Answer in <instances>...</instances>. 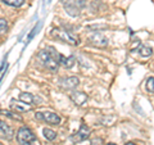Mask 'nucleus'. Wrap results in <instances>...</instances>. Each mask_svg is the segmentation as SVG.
<instances>
[{
	"label": "nucleus",
	"instance_id": "f257e3e1",
	"mask_svg": "<svg viewBox=\"0 0 154 145\" xmlns=\"http://www.w3.org/2000/svg\"><path fill=\"white\" fill-rule=\"evenodd\" d=\"M59 57L60 54L57 53L54 48H46V49L41 50L37 54V58L40 59V62L44 64L48 69H50L53 72H55L58 69V66H59Z\"/></svg>",
	"mask_w": 154,
	"mask_h": 145
},
{
	"label": "nucleus",
	"instance_id": "f03ea898",
	"mask_svg": "<svg viewBox=\"0 0 154 145\" xmlns=\"http://www.w3.org/2000/svg\"><path fill=\"white\" fill-rule=\"evenodd\" d=\"M51 36L57 39V40L66 42V44H69V45H79V42H80V39L77 36H75L69 31L62 30V28H54L51 31Z\"/></svg>",
	"mask_w": 154,
	"mask_h": 145
},
{
	"label": "nucleus",
	"instance_id": "7ed1b4c3",
	"mask_svg": "<svg viewBox=\"0 0 154 145\" xmlns=\"http://www.w3.org/2000/svg\"><path fill=\"white\" fill-rule=\"evenodd\" d=\"M62 3L71 17H77L86 5V0H62Z\"/></svg>",
	"mask_w": 154,
	"mask_h": 145
},
{
	"label": "nucleus",
	"instance_id": "20e7f679",
	"mask_svg": "<svg viewBox=\"0 0 154 145\" xmlns=\"http://www.w3.org/2000/svg\"><path fill=\"white\" fill-rule=\"evenodd\" d=\"M17 141L19 145H35L37 139L28 127H21L17 131Z\"/></svg>",
	"mask_w": 154,
	"mask_h": 145
},
{
	"label": "nucleus",
	"instance_id": "39448f33",
	"mask_svg": "<svg viewBox=\"0 0 154 145\" xmlns=\"http://www.w3.org/2000/svg\"><path fill=\"white\" fill-rule=\"evenodd\" d=\"M35 118L38 121H44V122L49 125H55V126L60 123V117L53 112H36Z\"/></svg>",
	"mask_w": 154,
	"mask_h": 145
},
{
	"label": "nucleus",
	"instance_id": "423d86ee",
	"mask_svg": "<svg viewBox=\"0 0 154 145\" xmlns=\"http://www.w3.org/2000/svg\"><path fill=\"white\" fill-rule=\"evenodd\" d=\"M90 134H91L90 127H88L85 123H82V125H81V127H80L79 131H77L75 135H72L71 140H72L73 143H81V141H85V140L90 136Z\"/></svg>",
	"mask_w": 154,
	"mask_h": 145
},
{
	"label": "nucleus",
	"instance_id": "0eeeda50",
	"mask_svg": "<svg viewBox=\"0 0 154 145\" xmlns=\"http://www.w3.org/2000/svg\"><path fill=\"white\" fill-rule=\"evenodd\" d=\"M13 136H14V130L4 121L0 119V137L5 140H12Z\"/></svg>",
	"mask_w": 154,
	"mask_h": 145
},
{
	"label": "nucleus",
	"instance_id": "6e6552de",
	"mask_svg": "<svg viewBox=\"0 0 154 145\" xmlns=\"http://www.w3.org/2000/svg\"><path fill=\"white\" fill-rule=\"evenodd\" d=\"M90 42H91L93 45L98 46V48H105V46L108 45V39L105 37L103 33L95 32L94 35L90 37Z\"/></svg>",
	"mask_w": 154,
	"mask_h": 145
},
{
	"label": "nucleus",
	"instance_id": "1a4fd4ad",
	"mask_svg": "<svg viewBox=\"0 0 154 145\" xmlns=\"http://www.w3.org/2000/svg\"><path fill=\"white\" fill-rule=\"evenodd\" d=\"M11 108L13 110H16L17 113H23V112H27V110L31 109V105L25 103V101H18V100H11Z\"/></svg>",
	"mask_w": 154,
	"mask_h": 145
},
{
	"label": "nucleus",
	"instance_id": "9d476101",
	"mask_svg": "<svg viewBox=\"0 0 154 145\" xmlns=\"http://www.w3.org/2000/svg\"><path fill=\"white\" fill-rule=\"evenodd\" d=\"M19 99H21L22 101H25V103L27 104H41L42 99L40 98V96H36V95H32L30 93H21L19 94Z\"/></svg>",
	"mask_w": 154,
	"mask_h": 145
},
{
	"label": "nucleus",
	"instance_id": "9b49d317",
	"mask_svg": "<svg viewBox=\"0 0 154 145\" xmlns=\"http://www.w3.org/2000/svg\"><path fill=\"white\" fill-rule=\"evenodd\" d=\"M71 99L75 101L76 104H79V105H82L86 100H88V95L84 94V93H81V91H72L71 93Z\"/></svg>",
	"mask_w": 154,
	"mask_h": 145
},
{
	"label": "nucleus",
	"instance_id": "f8f14e48",
	"mask_svg": "<svg viewBox=\"0 0 154 145\" xmlns=\"http://www.w3.org/2000/svg\"><path fill=\"white\" fill-rule=\"evenodd\" d=\"M59 64H62L64 68H71V67L75 66V57L66 58L64 55L60 54V57H59Z\"/></svg>",
	"mask_w": 154,
	"mask_h": 145
},
{
	"label": "nucleus",
	"instance_id": "ddd939ff",
	"mask_svg": "<svg viewBox=\"0 0 154 145\" xmlns=\"http://www.w3.org/2000/svg\"><path fill=\"white\" fill-rule=\"evenodd\" d=\"M80 84V80L77 79V77H68V79H64L63 80V85L64 88H67V89H75L77 85Z\"/></svg>",
	"mask_w": 154,
	"mask_h": 145
},
{
	"label": "nucleus",
	"instance_id": "4468645a",
	"mask_svg": "<svg viewBox=\"0 0 154 145\" xmlns=\"http://www.w3.org/2000/svg\"><path fill=\"white\" fill-rule=\"evenodd\" d=\"M4 4H7L9 7H14V8H19L25 4V0H2Z\"/></svg>",
	"mask_w": 154,
	"mask_h": 145
},
{
	"label": "nucleus",
	"instance_id": "2eb2a0df",
	"mask_svg": "<svg viewBox=\"0 0 154 145\" xmlns=\"http://www.w3.org/2000/svg\"><path fill=\"white\" fill-rule=\"evenodd\" d=\"M0 113H3L4 116H7V117L12 118V119L19 121V122H22V121H23V118L21 117V116H18L17 113H13V112H11V110H4V109H2V110H0Z\"/></svg>",
	"mask_w": 154,
	"mask_h": 145
},
{
	"label": "nucleus",
	"instance_id": "dca6fc26",
	"mask_svg": "<svg viewBox=\"0 0 154 145\" xmlns=\"http://www.w3.org/2000/svg\"><path fill=\"white\" fill-rule=\"evenodd\" d=\"M42 134H44V137L46 140H50V141L57 137V132L53 131L51 128H44V130H42Z\"/></svg>",
	"mask_w": 154,
	"mask_h": 145
},
{
	"label": "nucleus",
	"instance_id": "f3484780",
	"mask_svg": "<svg viewBox=\"0 0 154 145\" xmlns=\"http://www.w3.org/2000/svg\"><path fill=\"white\" fill-rule=\"evenodd\" d=\"M146 90L150 94H154V77H149L146 80Z\"/></svg>",
	"mask_w": 154,
	"mask_h": 145
},
{
	"label": "nucleus",
	"instance_id": "a211bd4d",
	"mask_svg": "<svg viewBox=\"0 0 154 145\" xmlns=\"http://www.w3.org/2000/svg\"><path fill=\"white\" fill-rule=\"evenodd\" d=\"M139 51H140V54H141L143 57H150L152 53H153L152 48H149V46H141Z\"/></svg>",
	"mask_w": 154,
	"mask_h": 145
},
{
	"label": "nucleus",
	"instance_id": "6ab92c4d",
	"mask_svg": "<svg viewBox=\"0 0 154 145\" xmlns=\"http://www.w3.org/2000/svg\"><path fill=\"white\" fill-rule=\"evenodd\" d=\"M7 30H8V21L5 18L0 17V33L7 32Z\"/></svg>",
	"mask_w": 154,
	"mask_h": 145
},
{
	"label": "nucleus",
	"instance_id": "aec40b11",
	"mask_svg": "<svg viewBox=\"0 0 154 145\" xmlns=\"http://www.w3.org/2000/svg\"><path fill=\"white\" fill-rule=\"evenodd\" d=\"M40 27H41V23H38V25H37V27H35V28H33V30H32V32H31V35L28 36V41H30L31 39H32L33 36H35V33H37V30H38V28H40Z\"/></svg>",
	"mask_w": 154,
	"mask_h": 145
},
{
	"label": "nucleus",
	"instance_id": "412c9836",
	"mask_svg": "<svg viewBox=\"0 0 154 145\" xmlns=\"http://www.w3.org/2000/svg\"><path fill=\"white\" fill-rule=\"evenodd\" d=\"M102 144H103V139H100V137H96L91 141V145H102Z\"/></svg>",
	"mask_w": 154,
	"mask_h": 145
},
{
	"label": "nucleus",
	"instance_id": "4be33fe9",
	"mask_svg": "<svg viewBox=\"0 0 154 145\" xmlns=\"http://www.w3.org/2000/svg\"><path fill=\"white\" fill-rule=\"evenodd\" d=\"M126 145H136V144H134V143H127Z\"/></svg>",
	"mask_w": 154,
	"mask_h": 145
},
{
	"label": "nucleus",
	"instance_id": "5701e85b",
	"mask_svg": "<svg viewBox=\"0 0 154 145\" xmlns=\"http://www.w3.org/2000/svg\"><path fill=\"white\" fill-rule=\"evenodd\" d=\"M107 145H116V144H112V143H110V144H107Z\"/></svg>",
	"mask_w": 154,
	"mask_h": 145
}]
</instances>
